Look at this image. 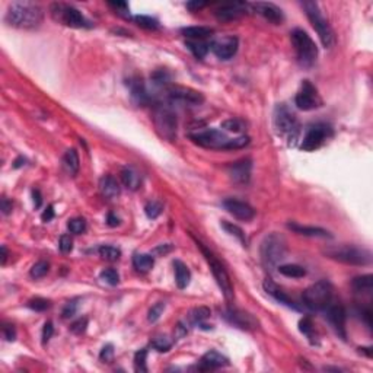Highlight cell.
Wrapping results in <instances>:
<instances>
[{
  "mask_svg": "<svg viewBox=\"0 0 373 373\" xmlns=\"http://www.w3.org/2000/svg\"><path fill=\"white\" fill-rule=\"evenodd\" d=\"M10 210H12V203L8 199H2V211L5 214H9Z\"/></svg>",
  "mask_w": 373,
  "mask_h": 373,
  "instance_id": "obj_58",
  "label": "cell"
},
{
  "mask_svg": "<svg viewBox=\"0 0 373 373\" xmlns=\"http://www.w3.org/2000/svg\"><path fill=\"white\" fill-rule=\"evenodd\" d=\"M168 96L173 104H182V105L197 106L204 102V95L187 86H178V85H171L168 87Z\"/></svg>",
  "mask_w": 373,
  "mask_h": 373,
  "instance_id": "obj_12",
  "label": "cell"
},
{
  "mask_svg": "<svg viewBox=\"0 0 373 373\" xmlns=\"http://www.w3.org/2000/svg\"><path fill=\"white\" fill-rule=\"evenodd\" d=\"M299 330H300L302 334L306 335L309 340L314 338V324H312L311 318L305 316L303 319H300V322H299Z\"/></svg>",
  "mask_w": 373,
  "mask_h": 373,
  "instance_id": "obj_46",
  "label": "cell"
},
{
  "mask_svg": "<svg viewBox=\"0 0 373 373\" xmlns=\"http://www.w3.org/2000/svg\"><path fill=\"white\" fill-rule=\"evenodd\" d=\"M152 347L156 348L158 352H161V353H165V352H168L172 347V343H171V340L168 337H156L152 341Z\"/></svg>",
  "mask_w": 373,
  "mask_h": 373,
  "instance_id": "obj_45",
  "label": "cell"
},
{
  "mask_svg": "<svg viewBox=\"0 0 373 373\" xmlns=\"http://www.w3.org/2000/svg\"><path fill=\"white\" fill-rule=\"evenodd\" d=\"M58 248H60V251L63 254H69L73 249V240H72V238L69 235H63L60 238V242H58Z\"/></svg>",
  "mask_w": 373,
  "mask_h": 373,
  "instance_id": "obj_50",
  "label": "cell"
},
{
  "mask_svg": "<svg viewBox=\"0 0 373 373\" xmlns=\"http://www.w3.org/2000/svg\"><path fill=\"white\" fill-rule=\"evenodd\" d=\"M228 364H229L228 357H225L223 354H220L216 350H210L201 357L200 362L197 364V369L201 372H209V370H214L219 367H225Z\"/></svg>",
  "mask_w": 373,
  "mask_h": 373,
  "instance_id": "obj_22",
  "label": "cell"
},
{
  "mask_svg": "<svg viewBox=\"0 0 373 373\" xmlns=\"http://www.w3.org/2000/svg\"><path fill=\"white\" fill-rule=\"evenodd\" d=\"M106 222H108V225H109V226H117V225H120V219H118V217H115L113 213H109V214H108V219H106Z\"/></svg>",
  "mask_w": 373,
  "mask_h": 373,
  "instance_id": "obj_60",
  "label": "cell"
},
{
  "mask_svg": "<svg viewBox=\"0 0 373 373\" xmlns=\"http://www.w3.org/2000/svg\"><path fill=\"white\" fill-rule=\"evenodd\" d=\"M109 6H113L115 10H123V12H127L128 9V6H127V3L124 2H117V3H109Z\"/></svg>",
  "mask_w": 373,
  "mask_h": 373,
  "instance_id": "obj_59",
  "label": "cell"
},
{
  "mask_svg": "<svg viewBox=\"0 0 373 373\" xmlns=\"http://www.w3.org/2000/svg\"><path fill=\"white\" fill-rule=\"evenodd\" d=\"M163 311H165V303L163 302H158V303H155L153 306L150 308V311H149V315H147V319L150 321V322H156L161 316H162Z\"/></svg>",
  "mask_w": 373,
  "mask_h": 373,
  "instance_id": "obj_48",
  "label": "cell"
},
{
  "mask_svg": "<svg viewBox=\"0 0 373 373\" xmlns=\"http://www.w3.org/2000/svg\"><path fill=\"white\" fill-rule=\"evenodd\" d=\"M53 333H54V326H53V322H46L44 324V328H42V343L46 344L50 341V338L53 337Z\"/></svg>",
  "mask_w": 373,
  "mask_h": 373,
  "instance_id": "obj_53",
  "label": "cell"
},
{
  "mask_svg": "<svg viewBox=\"0 0 373 373\" xmlns=\"http://www.w3.org/2000/svg\"><path fill=\"white\" fill-rule=\"evenodd\" d=\"M48 270H50V264H48L47 261H38V262H35V264L32 266L31 271H29V274H31V277L32 278H41L47 274Z\"/></svg>",
  "mask_w": 373,
  "mask_h": 373,
  "instance_id": "obj_39",
  "label": "cell"
},
{
  "mask_svg": "<svg viewBox=\"0 0 373 373\" xmlns=\"http://www.w3.org/2000/svg\"><path fill=\"white\" fill-rule=\"evenodd\" d=\"M99 359L105 363H111V360L114 359V347L113 344H106L99 354Z\"/></svg>",
  "mask_w": 373,
  "mask_h": 373,
  "instance_id": "obj_51",
  "label": "cell"
},
{
  "mask_svg": "<svg viewBox=\"0 0 373 373\" xmlns=\"http://www.w3.org/2000/svg\"><path fill=\"white\" fill-rule=\"evenodd\" d=\"M278 268V273L286 276V277L292 278H302L306 276V270L302 267V266H297V264H284V266H280Z\"/></svg>",
  "mask_w": 373,
  "mask_h": 373,
  "instance_id": "obj_33",
  "label": "cell"
},
{
  "mask_svg": "<svg viewBox=\"0 0 373 373\" xmlns=\"http://www.w3.org/2000/svg\"><path fill=\"white\" fill-rule=\"evenodd\" d=\"M325 255L328 258L344 262V264H352V266H367L372 262L370 251L357 248V247H350V245L328 248L325 251Z\"/></svg>",
  "mask_w": 373,
  "mask_h": 373,
  "instance_id": "obj_8",
  "label": "cell"
},
{
  "mask_svg": "<svg viewBox=\"0 0 373 373\" xmlns=\"http://www.w3.org/2000/svg\"><path fill=\"white\" fill-rule=\"evenodd\" d=\"M251 169H252V161L249 158H244L236 162L229 163L226 168L230 180L236 184H248L251 178Z\"/></svg>",
  "mask_w": 373,
  "mask_h": 373,
  "instance_id": "obj_17",
  "label": "cell"
},
{
  "mask_svg": "<svg viewBox=\"0 0 373 373\" xmlns=\"http://www.w3.org/2000/svg\"><path fill=\"white\" fill-rule=\"evenodd\" d=\"M146 359H147V350H139L134 354V369L137 372H147V366H146Z\"/></svg>",
  "mask_w": 373,
  "mask_h": 373,
  "instance_id": "obj_41",
  "label": "cell"
},
{
  "mask_svg": "<svg viewBox=\"0 0 373 373\" xmlns=\"http://www.w3.org/2000/svg\"><path fill=\"white\" fill-rule=\"evenodd\" d=\"M67 228H69V230L72 233L80 235V233H83L86 230V222H85V219H82V217H76V219L69 220Z\"/></svg>",
  "mask_w": 373,
  "mask_h": 373,
  "instance_id": "obj_43",
  "label": "cell"
},
{
  "mask_svg": "<svg viewBox=\"0 0 373 373\" xmlns=\"http://www.w3.org/2000/svg\"><path fill=\"white\" fill-rule=\"evenodd\" d=\"M210 316V309L206 306H200V308H195L194 311H192L191 314H190V318H191V321L194 324H197V325H201L207 318Z\"/></svg>",
  "mask_w": 373,
  "mask_h": 373,
  "instance_id": "obj_36",
  "label": "cell"
},
{
  "mask_svg": "<svg viewBox=\"0 0 373 373\" xmlns=\"http://www.w3.org/2000/svg\"><path fill=\"white\" fill-rule=\"evenodd\" d=\"M134 20L139 27H142L144 29H155L159 28V22L155 19V18H150V16H144V15H137L134 16Z\"/></svg>",
  "mask_w": 373,
  "mask_h": 373,
  "instance_id": "obj_37",
  "label": "cell"
},
{
  "mask_svg": "<svg viewBox=\"0 0 373 373\" xmlns=\"http://www.w3.org/2000/svg\"><path fill=\"white\" fill-rule=\"evenodd\" d=\"M289 229L296 232L303 236H318V238H331L330 232L322 228H315V226H302L296 223H289Z\"/></svg>",
  "mask_w": 373,
  "mask_h": 373,
  "instance_id": "obj_28",
  "label": "cell"
},
{
  "mask_svg": "<svg viewBox=\"0 0 373 373\" xmlns=\"http://www.w3.org/2000/svg\"><path fill=\"white\" fill-rule=\"evenodd\" d=\"M77 311V300H72V302H69L64 309H63V318H72V316H75Z\"/></svg>",
  "mask_w": 373,
  "mask_h": 373,
  "instance_id": "obj_52",
  "label": "cell"
},
{
  "mask_svg": "<svg viewBox=\"0 0 373 373\" xmlns=\"http://www.w3.org/2000/svg\"><path fill=\"white\" fill-rule=\"evenodd\" d=\"M326 319L331 324V326L335 330V333L338 334L340 338L345 340L347 338V333H345V319H347V314L345 309L341 305H330L325 309Z\"/></svg>",
  "mask_w": 373,
  "mask_h": 373,
  "instance_id": "obj_18",
  "label": "cell"
},
{
  "mask_svg": "<svg viewBox=\"0 0 373 373\" xmlns=\"http://www.w3.org/2000/svg\"><path fill=\"white\" fill-rule=\"evenodd\" d=\"M3 335L8 341H15L16 338V331H15V326L10 325V324H5L3 325Z\"/></svg>",
  "mask_w": 373,
  "mask_h": 373,
  "instance_id": "obj_54",
  "label": "cell"
},
{
  "mask_svg": "<svg viewBox=\"0 0 373 373\" xmlns=\"http://www.w3.org/2000/svg\"><path fill=\"white\" fill-rule=\"evenodd\" d=\"M99 277H101V280H104L105 283H108L109 286H117L118 281H120V274L115 271L114 268H106L104 271H101Z\"/></svg>",
  "mask_w": 373,
  "mask_h": 373,
  "instance_id": "obj_42",
  "label": "cell"
},
{
  "mask_svg": "<svg viewBox=\"0 0 373 373\" xmlns=\"http://www.w3.org/2000/svg\"><path fill=\"white\" fill-rule=\"evenodd\" d=\"M155 259L149 254H134L133 266L139 273H147L153 268Z\"/></svg>",
  "mask_w": 373,
  "mask_h": 373,
  "instance_id": "obj_30",
  "label": "cell"
},
{
  "mask_svg": "<svg viewBox=\"0 0 373 373\" xmlns=\"http://www.w3.org/2000/svg\"><path fill=\"white\" fill-rule=\"evenodd\" d=\"M249 8L248 3H242V2H235V3H228L220 6L219 9L216 10V18L223 22L228 20H235L240 18L242 15L247 13V9Z\"/></svg>",
  "mask_w": 373,
  "mask_h": 373,
  "instance_id": "obj_21",
  "label": "cell"
},
{
  "mask_svg": "<svg viewBox=\"0 0 373 373\" xmlns=\"http://www.w3.org/2000/svg\"><path fill=\"white\" fill-rule=\"evenodd\" d=\"M331 136V128L325 124H315L309 127L306 131V136L302 140V150L305 152H314L316 149H319L322 144L325 143L326 139Z\"/></svg>",
  "mask_w": 373,
  "mask_h": 373,
  "instance_id": "obj_14",
  "label": "cell"
},
{
  "mask_svg": "<svg viewBox=\"0 0 373 373\" xmlns=\"http://www.w3.org/2000/svg\"><path fill=\"white\" fill-rule=\"evenodd\" d=\"M223 318L229 322L230 325L236 326L244 331H254L258 328V321L255 316H252L245 311L240 309H233V308H228L223 311Z\"/></svg>",
  "mask_w": 373,
  "mask_h": 373,
  "instance_id": "obj_15",
  "label": "cell"
},
{
  "mask_svg": "<svg viewBox=\"0 0 373 373\" xmlns=\"http://www.w3.org/2000/svg\"><path fill=\"white\" fill-rule=\"evenodd\" d=\"M192 143L199 144L201 147L206 149H228L230 139L223 133L222 130H216V128H210L206 131H200V133L190 134Z\"/></svg>",
  "mask_w": 373,
  "mask_h": 373,
  "instance_id": "obj_11",
  "label": "cell"
},
{
  "mask_svg": "<svg viewBox=\"0 0 373 373\" xmlns=\"http://www.w3.org/2000/svg\"><path fill=\"white\" fill-rule=\"evenodd\" d=\"M162 210H163L162 203H159V201L156 200L149 201V203L146 204V207H144L146 216H147L149 219H156L158 216H161Z\"/></svg>",
  "mask_w": 373,
  "mask_h": 373,
  "instance_id": "obj_38",
  "label": "cell"
},
{
  "mask_svg": "<svg viewBox=\"0 0 373 373\" xmlns=\"http://www.w3.org/2000/svg\"><path fill=\"white\" fill-rule=\"evenodd\" d=\"M292 44L296 51L297 61L300 66L311 67L315 64L318 58V47L315 41L308 35L306 31L303 29H295L292 32Z\"/></svg>",
  "mask_w": 373,
  "mask_h": 373,
  "instance_id": "obj_6",
  "label": "cell"
},
{
  "mask_svg": "<svg viewBox=\"0 0 373 373\" xmlns=\"http://www.w3.org/2000/svg\"><path fill=\"white\" fill-rule=\"evenodd\" d=\"M54 217V210H53V206H48L47 209L44 210L42 213V216H41V219L42 222H50V220Z\"/></svg>",
  "mask_w": 373,
  "mask_h": 373,
  "instance_id": "obj_56",
  "label": "cell"
},
{
  "mask_svg": "<svg viewBox=\"0 0 373 373\" xmlns=\"http://www.w3.org/2000/svg\"><path fill=\"white\" fill-rule=\"evenodd\" d=\"M295 104L302 111H312L322 105V101H321V96L318 94L316 87L309 80H303V83L295 98Z\"/></svg>",
  "mask_w": 373,
  "mask_h": 373,
  "instance_id": "obj_13",
  "label": "cell"
},
{
  "mask_svg": "<svg viewBox=\"0 0 373 373\" xmlns=\"http://www.w3.org/2000/svg\"><path fill=\"white\" fill-rule=\"evenodd\" d=\"M274 128L278 136H281L289 146H295L300 134V125L296 115L287 106L278 105L274 111Z\"/></svg>",
  "mask_w": 373,
  "mask_h": 373,
  "instance_id": "obj_2",
  "label": "cell"
},
{
  "mask_svg": "<svg viewBox=\"0 0 373 373\" xmlns=\"http://www.w3.org/2000/svg\"><path fill=\"white\" fill-rule=\"evenodd\" d=\"M209 3H206V2H190V3H187V8L192 12H197V10L203 9V8H206Z\"/></svg>",
  "mask_w": 373,
  "mask_h": 373,
  "instance_id": "obj_55",
  "label": "cell"
},
{
  "mask_svg": "<svg viewBox=\"0 0 373 373\" xmlns=\"http://www.w3.org/2000/svg\"><path fill=\"white\" fill-rule=\"evenodd\" d=\"M50 306H51V302L47 300V299H42V297H35V299H31V300L28 302L29 309L37 311V312L47 311Z\"/></svg>",
  "mask_w": 373,
  "mask_h": 373,
  "instance_id": "obj_44",
  "label": "cell"
},
{
  "mask_svg": "<svg viewBox=\"0 0 373 373\" xmlns=\"http://www.w3.org/2000/svg\"><path fill=\"white\" fill-rule=\"evenodd\" d=\"M153 123L158 133L161 134L165 140L173 142L177 139V128H178L177 115L169 106H156L153 114Z\"/></svg>",
  "mask_w": 373,
  "mask_h": 373,
  "instance_id": "obj_10",
  "label": "cell"
},
{
  "mask_svg": "<svg viewBox=\"0 0 373 373\" xmlns=\"http://www.w3.org/2000/svg\"><path fill=\"white\" fill-rule=\"evenodd\" d=\"M195 242H197V245L200 247L201 252H203V255H204V258L207 259L209 266H210L211 273H213V277H214V280L217 281V284H219L220 290H222L223 296L226 299V302H228V303L233 302L235 293H233V286H232V281H230V277L229 274H228V271H226V268L223 267L219 259L213 255V252H211L210 249L206 248V247H204L203 244H200L199 240H195Z\"/></svg>",
  "mask_w": 373,
  "mask_h": 373,
  "instance_id": "obj_7",
  "label": "cell"
},
{
  "mask_svg": "<svg viewBox=\"0 0 373 373\" xmlns=\"http://www.w3.org/2000/svg\"><path fill=\"white\" fill-rule=\"evenodd\" d=\"M32 197H34V206H35L37 209L41 207L42 199H41V192H39V190H34V191H32Z\"/></svg>",
  "mask_w": 373,
  "mask_h": 373,
  "instance_id": "obj_57",
  "label": "cell"
},
{
  "mask_svg": "<svg viewBox=\"0 0 373 373\" xmlns=\"http://www.w3.org/2000/svg\"><path fill=\"white\" fill-rule=\"evenodd\" d=\"M44 12L35 3H13L6 12V24L19 29H32L39 27L42 22Z\"/></svg>",
  "mask_w": 373,
  "mask_h": 373,
  "instance_id": "obj_1",
  "label": "cell"
},
{
  "mask_svg": "<svg viewBox=\"0 0 373 373\" xmlns=\"http://www.w3.org/2000/svg\"><path fill=\"white\" fill-rule=\"evenodd\" d=\"M51 15L53 18L61 24H64L70 28H91V22L82 15L80 10L76 8L64 5V3H54L51 5Z\"/></svg>",
  "mask_w": 373,
  "mask_h": 373,
  "instance_id": "obj_9",
  "label": "cell"
},
{
  "mask_svg": "<svg viewBox=\"0 0 373 373\" xmlns=\"http://www.w3.org/2000/svg\"><path fill=\"white\" fill-rule=\"evenodd\" d=\"M223 207L233 217L244 220V222H248V220H252L255 217V210L249 206L248 203H244V201L228 199V200L223 201Z\"/></svg>",
  "mask_w": 373,
  "mask_h": 373,
  "instance_id": "obj_20",
  "label": "cell"
},
{
  "mask_svg": "<svg viewBox=\"0 0 373 373\" xmlns=\"http://www.w3.org/2000/svg\"><path fill=\"white\" fill-rule=\"evenodd\" d=\"M99 255H101V258L106 259V261H117L121 257V251L111 245H102L99 248Z\"/></svg>",
  "mask_w": 373,
  "mask_h": 373,
  "instance_id": "obj_35",
  "label": "cell"
},
{
  "mask_svg": "<svg viewBox=\"0 0 373 373\" xmlns=\"http://www.w3.org/2000/svg\"><path fill=\"white\" fill-rule=\"evenodd\" d=\"M63 166L67 172L70 175H76L80 168V161H79V155L75 149H69L64 156H63Z\"/></svg>",
  "mask_w": 373,
  "mask_h": 373,
  "instance_id": "obj_29",
  "label": "cell"
},
{
  "mask_svg": "<svg viewBox=\"0 0 373 373\" xmlns=\"http://www.w3.org/2000/svg\"><path fill=\"white\" fill-rule=\"evenodd\" d=\"M302 8L306 12L308 19L311 20L312 27L316 31L318 37L321 39L322 46L325 48H331L335 44V35L333 28L330 27L328 20L325 16L322 15V12L319 9V5L316 2H303Z\"/></svg>",
  "mask_w": 373,
  "mask_h": 373,
  "instance_id": "obj_3",
  "label": "cell"
},
{
  "mask_svg": "<svg viewBox=\"0 0 373 373\" xmlns=\"http://www.w3.org/2000/svg\"><path fill=\"white\" fill-rule=\"evenodd\" d=\"M254 12H257L258 15H261L264 19H267L268 22L274 24V25H280L283 20H284V15H283V10L280 9L278 6H276L274 3H268V2H257V3H252L249 5Z\"/></svg>",
  "mask_w": 373,
  "mask_h": 373,
  "instance_id": "obj_19",
  "label": "cell"
},
{
  "mask_svg": "<svg viewBox=\"0 0 373 373\" xmlns=\"http://www.w3.org/2000/svg\"><path fill=\"white\" fill-rule=\"evenodd\" d=\"M121 180L125 187L131 191L139 190V187L142 185V175L131 166H127L121 171Z\"/></svg>",
  "mask_w": 373,
  "mask_h": 373,
  "instance_id": "obj_27",
  "label": "cell"
},
{
  "mask_svg": "<svg viewBox=\"0 0 373 373\" xmlns=\"http://www.w3.org/2000/svg\"><path fill=\"white\" fill-rule=\"evenodd\" d=\"M333 292H334V289L330 281L319 280L308 287L302 295V299H303V303L311 311H325L333 302V295H334Z\"/></svg>",
  "mask_w": 373,
  "mask_h": 373,
  "instance_id": "obj_4",
  "label": "cell"
},
{
  "mask_svg": "<svg viewBox=\"0 0 373 373\" xmlns=\"http://www.w3.org/2000/svg\"><path fill=\"white\" fill-rule=\"evenodd\" d=\"M264 290L267 292L268 295L270 296H273L277 302H280V303H283V305H286L287 308H292V309H299V306H297L296 303L290 299V297L287 296L286 293L280 289V287L273 281V280H266L264 281Z\"/></svg>",
  "mask_w": 373,
  "mask_h": 373,
  "instance_id": "obj_23",
  "label": "cell"
},
{
  "mask_svg": "<svg viewBox=\"0 0 373 373\" xmlns=\"http://www.w3.org/2000/svg\"><path fill=\"white\" fill-rule=\"evenodd\" d=\"M6 258H8V251H6V247H2V264L6 262Z\"/></svg>",
  "mask_w": 373,
  "mask_h": 373,
  "instance_id": "obj_61",
  "label": "cell"
},
{
  "mask_svg": "<svg viewBox=\"0 0 373 373\" xmlns=\"http://www.w3.org/2000/svg\"><path fill=\"white\" fill-rule=\"evenodd\" d=\"M187 47L192 53V56L195 58H199V60L206 57L207 53H209V50H210V46L207 42H204V41H194V39H188L187 41Z\"/></svg>",
  "mask_w": 373,
  "mask_h": 373,
  "instance_id": "obj_32",
  "label": "cell"
},
{
  "mask_svg": "<svg viewBox=\"0 0 373 373\" xmlns=\"http://www.w3.org/2000/svg\"><path fill=\"white\" fill-rule=\"evenodd\" d=\"M286 240L278 233H270L261 244V261L267 270H273L286 255Z\"/></svg>",
  "mask_w": 373,
  "mask_h": 373,
  "instance_id": "obj_5",
  "label": "cell"
},
{
  "mask_svg": "<svg viewBox=\"0 0 373 373\" xmlns=\"http://www.w3.org/2000/svg\"><path fill=\"white\" fill-rule=\"evenodd\" d=\"M181 32L185 38L203 41V39L211 37L214 34V29L210 27H187V28H182Z\"/></svg>",
  "mask_w": 373,
  "mask_h": 373,
  "instance_id": "obj_26",
  "label": "cell"
},
{
  "mask_svg": "<svg viewBox=\"0 0 373 373\" xmlns=\"http://www.w3.org/2000/svg\"><path fill=\"white\" fill-rule=\"evenodd\" d=\"M173 271H175V283L180 289H185L190 284L191 273L182 261H180V259L173 261Z\"/></svg>",
  "mask_w": 373,
  "mask_h": 373,
  "instance_id": "obj_25",
  "label": "cell"
},
{
  "mask_svg": "<svg viewBox=\"0 0 373 373\" xmlns=\"http://www.w3.org/2000/svg\"><path fill=\"white\" fill-rule=\"evenodd\" d=\"M239 47V39L233 35L230 37H222V38L214 39L210 44V50L213 54L220 60H229L232 58Z\"/></svg>",
  "mask_w": 373,
  "mask_h": 373,
  "instance_id": "obj_16",
  "label": "cell"
},
{
  "mask_svg": "<svg viewBox=\"0 0 373 373\" xmlns=\"http://www.w3.org/2000/svg\"><path fill=\"white\" fill-rule=\"evenodd\" d=\"M222 226H223V229L226 230L228 233H230L232 236H235V238H238L239 242L244 245V247H247V244H248V239H247V236H245V233H244V230L240 229L238 225H233V223H230V222H226V220H223L222 222Z\"/></svg>",
  "mask_w": 373,
  "mask_h": 373,
  "instance_id": "obj_34",
  "label": "cell"
},
{
  "mask_svg": "<svg viewBox=\"0 0 373 373\" xmlns=\"http://www.w3.org/2000/svg\"><path fill=\"white\" fill-rule=\"evenodd\" d=\"M99 191L102 197L106 200H113L115 197L120 195V184L117 182L114 177L111 175H104L99 180Z\"/></svg>",
  "mask_w": 373,
  "mask_h": 373,
  "instance_id": "obj_24",
  "label": "cell"
},
{
  "mask_svg": "<svg viewBox=\"0 0 373 373\" xmlns=\"http://www.w3.org/2000/svg\"><path fill=\"white\" fill-rule=\"evenodd\" d=\"M352 286L359 293H370L373 287V277L370 274L359 276V277H356L352 281Z\"/></svg>",
  "mask_w": 373,
  "mask_h": 373,
  "instance_id": "obj_31",
  "label": "cell"
},
{
  "mask_svg": "<svg viewBox=\"0 0 373 373\" xmlns=\"http://www.w3.org/2000/svg\"><path fill=\"white\" fill-rule=\"evenodd\" d=\"M152 80H153L156 85L165 86V85H168L171 82V75L166 70H156L153 75H152Z\"/></svg>",
  "mask_w": 373,
  "mask_h": 373,
  "instance_id": "obj_47",
  "label": "cell"
},
{
  "mask_svg": "<svg viewBox=\"0 0 373 373\" xmlns=\"http://www.w3.org/2000/svg\"><path fill=\"white\" fill-rule=\"evenodd\" d=\"M87 328V319L86 318H79L77 321H75L72 325H70V331L73 333V334L76 335H80L83 334L85 331H86Z\"/></svg>",
  "mask_w": 373,
  "mask_h": 373,
  "instance_id": "obj_49",
  "label": "cell"
},
{
  "mask_svg": "<svg viewBox=\"0 0 373 373\" xmlns=\"http://www.w3.org/2000/svg\"><path fill=\"white\" fill-rule=\"evenodd\" d=\"M222 127L228 131H232V133H240V131L245 130V124L239 118H229V120L223 121Z\"/></svg>",
  "mask_w": 373,
  "mask_h": 373,
  "instance_id": "obj_40",
  "label": "cell"
}]
</instances>
